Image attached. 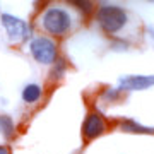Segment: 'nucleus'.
Returning <instances> with one entry per match:
<instances>
[{
  "label": "nucleus",
  "instance_id": "1",
  "mask_svg": "<svg viewBox=\"0 0 154 154\" xmlns=\"http://www.w3.org/2000/svg\"><path fill=\"white\" fill-rule=\"evenodd\" d=\"M39 28L50 38L65 36L74 28V14L65 5H48L39 14Z\"/></svg>",
  "mask_w": 154,
  "mask_h": 154
},
{
  "label": "nucleus",
  "instance_id": "2",
  "mask_svg": "<svg viewBox=\"0 0 154 154\" xmlns=\"http://www.w3.org/2000/svg\"><path fill=\"white\" fill-rule=\"evenodd\" d=\"M96 21L106 34H118L128 24V12L120 5L103 4L96 11Z\"/></svg>",
  "mask_w": 154,
  "mask_h": 154
},
{
  "label": "nucleus",
  "instance_id": "3",
  "mask_svg": "<svg viewBox=\"0 0 154 154\" xmlns=\"http://www.w3.org/2000/svg\"><path fill=\"white\" fill-rule=\"evenodd\" d=\"M29 53L39 65H53L58 57V45L46 34H38L29 39Z\"/></svg>",
  "mask_w": 154,
  "mask_h": 154
},
{
  "label": "nucleus",
  "instance_id": "4",
  "mask_svg": "<svg viewBox=\"0 0 154 154\" xmlns=\"http://www.w3.org/2000/svg\"><path fill=\"white\" fill-rule=\"evenodd\" d=\"M0 22H2V28L5 29V34L9 41L11 43H24V41H28L31 39V28H29V24L24 19L21 17L14 16V14H7L4 12L2 16H0Z\"/></svg>",
  "mask_w": 154,
  "mask_h": 154
},
{
  "label": "nucleus",
  "instance_id": "5",
  "mask_svg": "<svg viewBox=\"0 0 154 154\" xmlns=\"http://www.w3.org/2000/svg\"><path fill=\"white\" fill-rule=\"evenodd\" d=\"M108 128V122L105 116H101L98 111H89L82 122V139L86 142H91L94 139L101 137Z\"/></svg>",
  "mask_w": 154,
  "mask_h": 154
},
{
  "label": "nucleus",
  "instance_id": "6",
  "mask_svg": "<svg viewBox=\"0 0 154 154\" xmlns=\"http://www.w3.org/2000/svg\"><path fill=\"white\" fill-rule=\"evenodd\" d=\"M154 88V74L152 75H140V74H128L118 77L116 89L118 91H146Z\"/></svg>",
  "mask_w": 154,
  "mask_h": 154
},
{
  "label": "nucleus",
  "instance_id": "7",
  "mask_svg": "<svg viewBox=\"0 0 154 154\" xmlns=\"http://www.w3.org/2000/svg\"><path fill=\"white\" fill-rule=\"evenodd\" d=\"M41 98H43V88L38 82H29L22 88L21 99L26 105H36L41 101Z\"/></svg>",
  "mask_w": 154,
  "mask_h": 154
},
{
  "label": "nucleus",
  "instance_id": "8",
  "mask_svg": "<svg viewBox=\"0 0 154 154\" xmlns=\"http://www.w3.org/2000/svg\"><path fill=\"white\" fill-rule=\"evenodd\" d=\"M120 128L123 132H128V134H144V135H154V127H149V125H142L135 120H122L120 122Z\"/></svg>",
  "mask_w": 154,
  "mask_h": 154
},
{
  "label": "nucleus",
  "instance_id": "9",
  "mask_svg": "<svg viewBox=\"0 0 154 154\" xmlns=\"http://www.w3.org/2000/svg\"><path fill=\"white\" fill-rule=\"evenodd\" d=\"M0 135L5 140H12L16 137V125H14L12 116L0 115Z\"/></svg>",
  "mask_w": 154,
  "mask_h": 154
},
{
  "label": "nucleus",
  "instance_id": "10",
  "mask_svg": "<svg viewBox=\"0 0 154 154\" xmlns=\"http://www.w3.org/2000/svg\"><path fill=\"white\" fill-rule=\"evenodd\" d=\"M65 72H67V62L63 60V58H58V60H57L53 65H51L50 77H51L53 81H60V79H63Z\"/></svg>",
  "mask_w": 154,
  "mask_h": 154
},
{
  "label": "nucleus",
  "instance_id": "11",
  "mask_svg": "<svg viewBox=\"0 0 154 154\" xmlns=\"http://www.w3.org/2000/svg\"><path fill=\"white\" fill-rule=\"evenodd\" d=\"M72 5L75 7L79 12H82V14H89L94 9V5L91 2H72Z\"/></svg>",
  "mask_w": 154,
  "mask_h": 154
},
{
  "label": "nucleus",
  "instance_id": "12",
  "mask_svg": "<svg viewBox=\"0 0 154 154\" xmlns=\"http://www.w3.org/2000/svg\"><path fill=\"white\" fill-rule=\"evenodd\" d=\"M122 91H118V89H106V93L103 94V99H108V101H116L118 99V96H120Z\"/></svg>",
  "mask_w": 154,
  "mask_h": 154
},
{
  "label": "nucleus",
  "instance_id": "13",
  "mask_svg": "<svg viewBox=\"0 0 154 154\" xmlns=\"http://www.w3.org/2000/svg\"><path fill=\"white\" fill-rule=\"evenodd\" d=\"M0 154H11V147H7V146H0Z\"/></svg>",
  "mask_w": 154,
  "mask_h": 154
},
{
  "label": "nucleus",
  "instance_id": "14",
  "mask_svg": "<svg viewBox=\"0 0 154 154\" xmlns=\"http://www.w3.org/2000/svg\"><path fill=\"white\" fill-rule=\"evenodd\" d=\"M147 33H149V36L154 39V28H152V26H149V28H147Z\"/></svg>",
  "mask_w": 154,
  "mask_h": 154
}]
</instances>
